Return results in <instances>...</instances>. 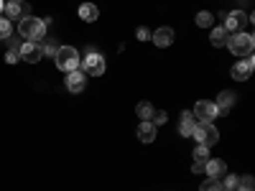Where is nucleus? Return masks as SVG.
I'll list each match as a JSON object with an SVG mask.
<instances>
[{
  "label": "nucleus",
  "mask_w": 255,
  "mask_h": 191,
  "mask_svg": "<svg viewBox=\"0 0 255 191\" xmlns=\"http://www.w3.org/2000/svg\"><path fill=\"white\" fill-rule=\"evenodd\" d=\"M18 33H20V38H23V41H33V44L44 41L46 38V23H44V18L26 15L18 23Z\"/></svg>",
  "instance_id": "f257e3e1"
},
{
  "label": "nucleus",
  "mask_w": 255,
  "mask_h": 191,
  "mask_svg": "<svg viewBox=\"0 0 255 191\" xmlns=\"http://www.w3.org/2000/svg\"><path fill=\"white\" fill-rule=\"evenodd\" d=\"M54 61H56V69H61V72L69 74V72L79 69L82 56H79V51H77L74 46H59L56 54H54Z\"/></svg>",
  "instance_id": "f03ea898"
},
{
  "label": "nucleus",
  "mask_w": 255,
  "mask_h": 191,
  "mask_svg": "<svg viewBox=\"0 0 255 191\" xmlns=\"http://www.w3.org/2000/svg\"><path fill=\"white\" fill-rule=\"evenodd\" d=\"M253 46H255V38H253V33H245V31L230 33V38H227V49L235 56H250Z\"/></svg>",
  "instance_id": "7ed1b4c3"
},
{
  "label": "nucleus",
  "mask_w": 255,
  "mask_h": 191,
  "mask_svg": "<svg viewBox=\"0 0 255 191\" xmlns=\"http://www.w3.org/2000/svg\"><path fill=\"white\" fill-rule=\"evenodd\" d=\"M191 138H197V143L204 145V148H212V145L220 140V130L212 122H197L194 135H191Z\"/></svg>",
  "instance_id": "20e7f679"
},
{
  "label": "nucleus",
  "mask_w": 255,
  "mask_h": 191,
  "mask_svg": "<svg viewBox=\"0 0 255 191\" xmlns=\"http://www.w3.org/2000/svg\"><path fill=\"white\" fill-rule=\"evenodd\" d=\"M79 67H82V72L87 77H102L105 74V56L97 54V51H90L79 61Z\"/></svg>",
  "instance_id": "39448f33"
},
{
  "label": "nucleus",
  "mask_w": 255,
  "mask_h": 191,
  "mask_svg": "<svg viewBox=\"0 0 255 191\" xmlns=\"http://www.w3.org/2000/svg\"><path fill=\"white\" fill-rule=\"evenodd\" d=\"M191 115H194L197 122H212V120L220 115V110H217V104H215V102H204V99H202V102L194 104Z\"/></svg>",
  "instance_id": "423d86ee"
},
{
  "label": "nucleus",
  "mask_w": 255,
  "mask_h": 191,
  "mask_svg": "<svg viewBox=\"0 0 255 191\" xmlns=\"http://www.w3.org/2000/svg\"><path fill=\"white\" fill-rule=\"evenodd\" d=\"M245 23H250V15L243 13V10H232V13L225 15V23H222V26H225L230 33H238V31H243Z\"/></svg>",
  "instance_id": "0eeeda50"
},
{
  "label": "nucleus",
  "mask_w": 255,
  "mask_h": 191,
  "mask_svg": "<svg viewBox=\"0 0 255 191\" xmlns=\"http://www.w3.org/2000/svg\"><path fill=\"white\" fill-rule=\"evenodd\" d=\"M3 10H5V18L8 20H13V18L23 20L28 15V3H23V0H8V3L3 5Z\"/></svg>",
  "instance_id": "6e6552de"
},
{
  "label": "nucleus",
  "mask_w": 255,
  "mask_h": 191,
  "mask_svg": "<svg viewBox=\"0 0 255 191\" xmlns=\"http://www.w3.org/2000/svg\"><path fill=\"white\" fill-rule=\"evenodd\" d=\"M253 67H255V59L253 56H245L243 61H238L235 67H232V79H238V82H245V79H250V74H253Z\"/></svg>",
  "instance_id": "1a4fd4ad"
},
{
  "label": "nucleus",
  "mask_w": 255,
  "mask_h": 191,
  "mask_svg": "<svg viewBox=\"0 0 255 191\" xmlns=\"http://www.w3.org/2000/svg\"><path fill=\"white\" fill-rule=\"evenodd\" d=\"M84 87H87V74H84L82 69H74V72L67 74V90L72 95H79Z\"/></svg>",
  "instance_id": "9d476101"
},
{
  "label": "nucleus",
  "mask_w": 255,
  "mask_h": 191,
  "mask_svg": "<svg viewBox=\"0 0 255 191\" xmlns=\"http://www.w3.org/2000/svg\"><path fill=\"white\" fill-rule=\"evenodd\" d=\"M41 56H44L41 44H33V41H23V44H20V59H23V61L36 64V61H41Z\"/></svg>",
  "instance_id": "9b49d317"
},
{
  "label": "nucleus",
  "mask_w": 255,
  "mask_h": 191,
  "mask_svg": "<svg viewBox=\"0 0 255 191\" xmlns=\"http://www.w3.org/2000/svg\"><path fill=\"white\" fill-rule=\"evenodd\" d=\"M151 41H153L156 46H161V49L171 46V44H174V28H168V26H161L158 31H153V33H151Z\"/></svg>",
  "instance_id": "f8f14e48"
},
{
  "label": "nucleus",
  "mask_w": 255,
  "mask_h": 191,
  "mask_svg": "<svg viewBox=\"0 0 255 191\" xmlns=\"http://www.w3.org/2000/svg\"><path fill=\"white\" fill-rule=\"evenodd\" d=\"M194 127H197V120H194V115H191V110H186V112H181V120H179V135L181 138H191L194 135Z\"/></svg>",
  "instance_id": "ddd939ff"
},
{
  "label": "nucleus",
  "mask_w": 255,
  "mask_h": 191,
  "mask_svg": "<svg viewBox=\"0 0 255 191\" xmlns=\"http://www.w3.org/2000/svg\"><path fill=\"white\" fill-rule=\"evenodd\" d=\"M204 174H207L209 179H217V181H220V179L227 174V163L220 161V158H209L207 166H204Z\"/></svg>",
  "instance_id": "4468645a"
},
{
  "label": "nucleus",
  "mask_w": 255,
  "mask_h": 191,
  "mask_svg": "<svg viewBox=\"0 0 255 191\" xmlns=\"http://www.w3.org/2000/svg\"><path fill=\"white\" fill-rule=\"evenodd\" d=\"M138 140H140V143H153V140H156V125H153L151 120L138 122Z\"/></svg>",
  "instance_id": "2eb2a0df"
},
{
  "label": "nucleus",
  "mask_w": 255,
  "mask_h": 191,
  "mask_svg": "<svg viewBox=\"0 0 255 191\" xmlns=\"http://www.w3.org/2000/svg\"><path fill=\"white\" fill-rule=\"evenodd\" d=\"M235 99H238V95L235 92H230V90H222L220 95H217V110H220V115H225L230 107H232V104H235Z\"/></svg>",
  "instance_id": "dca6fc26"
},
{
  "label": "nucleus",
  "mask_w": 255,
  "mask_h": 191,
  "mask_svg": "<svg viewBox=\"0 0 255 191\" xmlns=\"http://www.w3.org/2000/svg\"><path fill=\"white\" fill-rule=\"evenodd\" d=\"M227 38H230V31L225 26H215V28H212V33H209V44L222 49V46H227Z\"/></svg>",
  "instance_id": "f3484780"
},
{
  "label": "nucleus",
  "mask_w": 255,
  "mask_h": 191,
  "mask_svg": "<svg viewBox=\"0 0 255 191\" xmlns=\"http://www.w3.org/2000/svg\"><path fill=\"white\" fill-rule=\"evenodd\" d=\"M79 18L84 20V23H92V20L100 18V8L95 3H82L79 5Z\"/></svg>",
  "instance_id": "a211bd4d"
},
{
  "label": "nucleus",
  "mask_w": 255,
  "mask_h": 191,
  "mask_svg": "<svg viewBox=\"0 0 255 191\" xmlns=\"http://www.w3.org/2000/svg\"><path fill=\"white\" fill-rule=\"evenodd\" d=\"M135 115L140 117V122H143V120H153L156 110H153V104H148V102H140L138 107H135Z\"/></svg>",
  "instance_id": "6ab92c4d"
},
{
  "label": "nucleus",
  "mask_w": 255,
  "mask_h": 191,
  "mask_svg": "<svg viewBox=\"0 0 255 191\" xmlns=\"http://www.w3.org/2000/svg\"><path fill=\"white\" fill-rule=\"evenodd\" d=\"M194 20H197L199 28H212V26H215V15H212L209 10H199Z\"/></svg>",
  "instance_id": "aec40b11"
},
{
  "label": "nucleus",
  "mask_w": 255,
  "mask_h": 191,
  "mask_svg": "<svg viewBox=\"0 0 255 191\" xmlns=\"http://www.w3.org/2000/svg\"><path fill=\"white\" fill-rule=\"evenodd\" d=\"M10 33H13V20L0 15V38H10Z\"/></svg>",
  "instance_id": "412c9836"
},
{
  "label": "nucleus",
  "mask_w": 255,
  "mask_h": 191,
  "mask_svg": "<svg viewBox=\"0 0 255 191\" xmlns=\"http://www.w3.org/2000/svg\"><path fill=\"white\" fill-rule=\"evenodd\" d=\"M238 186H240V176H232V174H225V176H222V189L235 191Z\"/></svg>",
  "instance_id": "4be33fe9"
},
{
  "label": "nucleus",
  "mask_w": 255,
  "mask_h": 191,
  "mask_svg": "<svg viewBox=\"0 0 255 191\" xmlns=\"http://www.w3.org/2000/svg\"><path fill=\"white\" fill-rule=\"evenodd\" d=\"M207 161H209V148L197 145L194 148V163H207Z\"/></svg>",
  "instance_id": "5701e85b"
},
{
  "label": "nucleus",
  "mask_w": 255,
  "mask_h": 191,
  "mask_svg": "<svg viewBox=\"0 0 255 191\" xmlns=\"http://www.w3.org/2000/svg\"><path fill=\"white\" fill-rule=\"evenodd\" d=\"M56 49H59V46H56V41H51V38H46V41H44V46H41L44 56H54V54H56Z\"/></svg>",
  "instance_id": "b1692460"
},
{
  "label": "nucleus",
  "mask_w": 255,
  "mask_h": 191,
  "mask_svg": "<svg viewBox=\"0 0 255 191\" xmlns=\"http://www.w3.org/2000/svg\"><path fill=\"white\" fill-rule=\"evenodd\" d=\"M202 191H222V184H220L217 179H207V181L202 184Z\"/></svg>",
  "instance_id": "393cba45"
},
{
  "label": "nucleus",
  "mask_w": 255,
  "mask_h": 191,
  "mask_svg": "<svg viewBox=\"0 0 255 191\" xmlns=\"http://www.w3.org/2000/svg\"><path fill=\"white\" fill-rule=\"evenodd\" d=\"M18 59H20V49H8V51H5V61H8V64H15Z\"/></svg>",
  "instance_id": "a878e982"
},
{
  "label": "nucleus",
  "mask_w": 255,
  "mask_h": 191,
  "mask_svg": "<svg viewBox=\"0 0 255 191\" xmlns=\"http://www.w3.org/2000/svg\"><path fill=\"white\" fill-rule=\"evenodd\" d=\"M235 191H253V179H250V176H243V179H240V186H238Z\"/></svg>",
  "instance_id": "bb28decb"
},
{
  "label": "nucleus",
  "mask_w": 255,
  "mask_h": 191,
  "mask_svg": "<svg viewBox=\"0 0 255 191\" xmlns=\"http://www.w3.org/2000/svg\"><path fill=\"white\" fill-rule=\"evenodd\" d=\"M135 36H138V41H148V38H151V31H148L145 26H138Z\"/></svg>",
  "instance_id": "cd10ccee"
},
{
  "label": "nucleus",
  "mask_w": 255,
  "mask_h": 191,
  "mask_svg": "<svg viewBox=\"0 0 255 191\" xmlns=\"http://www.w3.org/2000/svg\"><path fill=\"white\" fill-rule=\"evenodd\" d=\"M166 120H168V115L161 110V112H156V115H153V120H151V122H153V125H163Z\"/></svg>",
  "instance_id": "c85d7f7f"
},
{
  "label": "nucleus",
  "mask_w": 255,
  "mask_h": 191,
  "mask_svg": "<svg viewBox=\"0 0 255 191\" xmlns=\"http://www.w3.org/2000/svg\"><path fill=\"white\" fill-rule=\"evenodd\" d=\"M204 166L207 163H194V166H191V174H204Z\"/></svg>",
  "instance_id": "c756f323"
},
{
  "label": "nucleus",
  "mask_w": 255,
  "mask_h": 191,
  "mask_svg": "<svg viewBox=\"0 0 255 191\" xmlns=\"http://www.w3.org/2000/svg\"><path fill=\"white\" fill-rule=\"evenodd\" d=\"M3 5H5V3H3V0H0V10H3Z\"/></svg>",
  "instance_id": "7c9ffc66"
},
{
  "label": "nucleus",
  "mask_w": 255,
  "mask_h": 191,
  "mask_svg": "<svg viewBox=\"0 0 255 191\" xmlns=\"http://www.w3.org/2000/svg\"><path fill=\"white\" fill-rule=\"evenodd\" d=\"M222 191H230V189H222Z\"/></svg>",
  "instance_id": "2f4dec72"
}]
</instances>
